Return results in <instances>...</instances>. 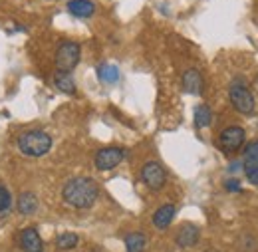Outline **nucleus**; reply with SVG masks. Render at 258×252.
<instances>
[{
  "label": "nucleus",
  "mask_w": 258,
  "mask_h": 252,
  "mask_svg": "<svg viewBox=\"0 0 258 252\" xmlns=\"http://www.w3.org/2000/svg\"><path fill=\"white\" fill-rule=\"evenodd\" d=\"M80 56H82V48H80L78 42H72V40L60 42V46L56 50V70L70 74L78 66Z\"/></svg>",
  "instance_id": "obj_4"
},
{
  "label": "nucleus",
  "mask_w": 258,
  "mask_h": 252,
  "mask_svg": "<svg viewBox=\"0 0 258 252\" xmlns=\"http://www.w3.org/2000/svg\"><path fill=\"white\" fill-rule=\"evenodd\" d=\"M18 242H20V248L22 252H42L44 250V242L40 238V232L38 228L34 226H26L20 230L18 234Z\"/></svg>",
  "instance_id": "obj_8"
},
{
  "label": "nucleus",
  "mask_w": 258,
  "mask_h": 252,
  "mask_svg": "<svg viewBox=\"0 0 258 252\" xmlns=\"http://www.w3.org/2000/svg\"><path fill=\"white\" fill-rule=\"evenodd\" d=\"M211 119H213V113H211V107L207 103H201L195 107V127L197 129H205V127L211 125Z\"/></svg>",
  "instance_id": "obj_17"
},
{
  "label": "nucleus",
  "mask_w": 258,
  "mask_h": 252,
  "mask_svg": "<svg viewBox=\"0 0 258 252\" xmlns=\"http://www.w3.org/2000/svg\"><path fill=\"white\" fill-rule=\"evenodd\" d=\"M92 252H99V250H92Z\"/></svg>",
  "instance_id": "obj_24"
},
{
  "label": "nucleus",
  "mask_w": 258,
  "mask_h": 252,
  "mask_svg": "<svg viewBox=\"0 0 258 252\" xmlns=\"http://www.w3.org/2000/svg\"><path fill=\"white\" fill-rule=\"evenodd\" d=\"M141 181L151 191H161L167 183V171L163 169L161 163L157 161H147L141 167Z\"/></svg>",
  "instance_id": "obj_5"
},
{
  "label": "nucleus",
  "mask_w": 258,
  "mask_h": 252,
  "mask_svg": "<svg viewBox=\"0 0 258 252\" xmlns=\"http://www.w3.org/2000/svg\"><path fill=\"white\" fill-rule=\"evenodd\" d=\"M183 90L191 95H201L203 94V76L197 68H189L183 74Z\"/></svg>",
  "instance_id": "obj_10"
},
{
  "label": "nucleus",
  "mask_w": 258,
  "mask_h": 252,
  "mask_svg": "<svg viewBox=\"0 0 258 252\" xmlns=\"http://www.w3.org/2000/svg\"><path fill=\"white\" fill-rule=\"evenodd\" d=\"M125 149L121 147H103L99 149L94 157V163H96V169L99 171H109V169H115L123 159H125Z\"/></svg>",
  "instance_id": "obj_7"
},
{
  "label": "nucleus",
  "mask_w": 258,
  "mask_h": 252,
  "mask_svg": "<svg viewBox=\"0 0 258 252\" xmlns=\"http://www.w3.org/2000/svg\"><path fill=\"white\" fill-rule=\"evenodd\" d=\"M68 12L76 18H92L96 14V4L92 0H70Z\"/></svg>",
  "instance_id": "obj_11"
},
{
  "label": "nucleus",
  "mask_w": 258,
  "mask_h": 252,
  "mask_svg": "<svg viewBox=\"0 0 258 252\" xmlns=\"http://www.w3.org/2000/svg\"><path fill=\"white\" fill-rule=\"evenodd\" d=\"M225 189L228 193H238L240 191V183H238V179H228L225 183Z\"/></svg>",
  "instance_id": "obj_22"
},
{
  "label": "nucleus",
  "mask_w": 258,
  "mask_h": 252,
  "mask_svg": "<svg viewBox=\"0 0 258 252\" xmlns=\"http://www.w3.org/2000/svg\"><path fill=\"white\" fill-rule=\"evenodd\" d=\"M97 78H99L101 84H107V86L117 84V80H119V70H117V66H113V64H101V66L97 68Z\"/></svg>",
  "instance_id": "obj_13"
},
{
  "label": "nucleus",
  "mask_w": 258,
  "mask_h": 252,
  "mask_svg": "<svg viewBox=\"0 0 258 252\" xmlns=\"http://www.w3.org/2000/svg\"><path fill=\"white\" fill-rule=\"evenodd\" d=\"M228 99H230L232 107L242 115H252L256 109L254 94L250 92V88L242 80H236L228 86Z\"/></svg>",
  "instance_id": "obj_3"
},
{
  "label": "nucleus",
  "mask_w": 258,
  "mask_h": 252,
  "mask_svg": "<svg viewBox=\"0 0 258 252\" xmlns=\"http://www.w3.org/2000/svg\"><path fill=\"white\" fill-rule=\"evenodd\" d=\"M54 86H56L62 94H68V95H74L78 92L74 78H72L70 74H64V72H58V74L54 76Z\"/></svg>",
  "instance_id": "obj_14"
},
{
  "label": "nucleus",
  "mask_w": 258,
  "mask_h": 252,
  "mask_svg": "<svg viewBox=\"0 0 258 252\" xmlns=\"http://www.w3.org/2000/svg\"><path fill=\"white\" fill-rule=\"evenodd\" d=\"M18 149L28 157H42L52 149V137L42 129L24 131L18 137Z\"/></svg>",
  "instance_id": "obj_2"
},
{
  "label": "nucleus",
  "mask_w": 258,
  "mask_h": 252,
  "mask_svg": "<svg viewBox=\"0 0 258 252\" xmlns=\"http://www.w3.org/2000/svg\"><path fill=\"white\" fill-rule=\"evenodd\" d=\"M175 213H177V209H175L173 203H167V205L159 207V209L153 213V226L159 228V230H165V228L171 224V221L175 219Z\"/></svg>",
  "instance_id": "obj_12"
},
{
  "label": "nucleus",
  "mask_w": 258,
  "mask_h": 252,
  "mask_svg": "<svg viewBox=\"0 0 258 252\" xmlns=\"http://www.w3.org/2000/svg\"><path fill=\"white\" fill-rule=\"evenodd\" d=\"M240 167H242V161H234V163L228 165V171H230V173H236Z\"/></svg>",
  "instance_id": "obj_23"
},
{
  "label": "nucleus",
  "mask_w": 258,
  "mask_h": 252,
  "mask_svg": "<svg viewBox=\"0 0 258 252\" xmlns=\"http://www.w3.org/2000/svg\"><path fill=\"white\" fill-rule=\"evenodd\" d=\"M78 234H74V232H64V234H60L58 238H56V246L60 248V250H70V248H76L78 246Z\"/></svg>",
  "instance_id": "obj_19"
},
{
  "label": "nucleus",
  "mask_w": 258,
  "mask_h": 252,
  "mask_svg": "<svg viewBox=\"0 0 258 252\" xmlns=\"http://www.w3.org/2000/svg\"><path fill=\"white\" fill-rule=\"evenodd\" d=\"M242 169L250 185H258V159H242Z\"/></svg>",
  "instance_id": "obj_18"
},
{
  "label": "nucleus",
  "mask_w": 258,
  "mask_h": 252,
  "mask_svg": "<svg viewBox=\"0 0 258 252\" xmlns=\"http://www.w3.org/2000/svg\"><path fill=\"white\" fill-rule=\"evenodd\" d=\"M99 197V185L92 177H74L62 189V199L72 209H90Z\"/></svg>",
  "instance_id": "obj_1"
},
{
  "label": "nucleus",
  "mask_w": 258,
  "mask_h": 252,
  "mask_svg": "<svg viewBox=\"0 0 258 252\" xmlns=\"http://www.w3.org/2000/svg\"><path fill=\"white\" fill-rule=\"evenodd\" d=\"M242 159H258V141H250L244 147V157Z\"/></svg>",
  "instance_id": "obj_21"
},
{
  "label": "nucleus",
  "mask_w": 258,
  "mask_h": 252,
  "mask_svg": "<svg viewBox=\"0 0 258 252\" xmlns=\"http://www.w3.org/2000/svg\"><path fill=\"white\" fill-rule=\"evenodd\" d=\"M199 236H201L199 226L193 224V222H185V224H181V228L177 230L175 240H177V244H179L181 248H191V246H195V244L199 242Z\"/></svg>",
  "instance_id": "obj_9"
},
{
  "label": "nucleus",
  "mask_w": 258,
  "mask_h": 252,
  "mask_svg": "<svg viewBox=\"0 0 258 252\" xmlns=\"http://www.w3.org/2000/svg\"><path fill=\"white\" fill-rule=\"evenodd\" d=\"M12 207V197H10V191L6 189L2 183H0V213H6L10 211Z\"/></svg>",
  "instance_id": "obj_20"
},
{
  "label": "nucleus",
  "mask_w": 258,
  "mask_h": 252,
  "mask_svg": "<svg viewBox=\"0 0 258 252\" xmlns=\"http://www.w3.org/2000/svg\"><path fill=\"white\" fill-rule=\"evenodd\" d=\"M147 246V236L143 232L125 234V252H143Z\"/></svg>",
  "instance_id": "obj_15"
},
{
  "label": "nucleus",
  "mask_w": 258,
  "mask_h": 252,
  "mask_svg": "<svg viewBox=\"0 0 258 252\" xmlns=\"http://www.w3.org/2000/svg\"><path fill=\"white\" fill-rule=\"evenodd\" d=\"M244 141H246V133H244L242 127L238 125L226 127L225 131L219 135V147H221V151H225L228 155H232L238 149H242Z\"/></svg>",
  "instance_id": "obj_6"
},
{
  "label": "nucleus",
  "mask_w": 258,
  "mask_h": 252,
  "mask_svg": "<svg viewBox=\"0 0 258 252\" xmlns=\"http://www.w3.org/2000/svg\"><path fill=\"white\" fill-rule=\"evenodd\" d=\"M36 209H38V197L34 193L26 191L18 197V211L22 215H32V213H36Z\"/></svg>",
  "instance_id": "obj_16"
}]
</instances>
